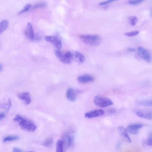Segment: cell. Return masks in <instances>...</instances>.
Here are the masks:
<instances>
[{"instance_id":"obj_36","label":"cell","mask_w":152,"mask_h":152,"mask_svg":"<svg viewBox=\"0 0 152 152\" xmlns=\"http://www.w3.org/2000/svg\"><path fill=\"white\" fill-rule=\"evenodd\" d=\"M28 152H33V151H29Z\"/></svg>"},{"instance_id":"obj_24","label":"cell","mask_w":152,"mask_h":152,"mask_svg":"<svg viewBox=\"0 0 152 152\" xmlns=\"http://www.w3.org/2000/svg\"><path fill=\"white\" fill-rule=\"evenodd\" d=\"M11 101L9 99L8 102L3 105V108L5 109L6 111H9L11 108Z\"/></svg>"},{"instance_id":"obj_16","label":"cell","mask_w":152,"mask_h":152,"mask_svg":"<svg viewBox=\"0 0 152 152\" xmlns=\"http://www.w3.org/2000/svg\"><path fill=\"white\" fill-rule=\"evenodd\" d=\"M74 56L79 63H82L85 61V56L79 52H75L74 54Z\"/></svg>"},{"instance_id":"obj_7","label":"cell","mask_w":152,"mask_h":152,"mask_svg":"<svg viewBox=\"0 0 152 152\" xmlns=\"http://www.w3.org/2000/svg\"><path fill=\"white\" fill-rule=\"evenodd\" d=\"M104 113V111L103 110H96L86 113L85 116L86 118L90 119L103 115Z\"/></svg>"},{"instance_id":"obj_29","label":"cell","mask_w":152,"mask_h":152,"mask_svg":"<svg viewBox=\"0 0 152 152\" xmlns=\"http://www.w3.org/2000/svg\"><path fill=\"white\" fill-rule=\"evenodd\" d=\"M115 1H114V0H109V1H106L101 3L99 4L100 5L103 6V5H106Z\"/></svg>"},{"instance_id":"obj_26","label":"cell","mask_w":152,"mask_h":152,"mask_svg":"<svg viewBox=\"0 0 152 152\" xmlns=\"http://www.w3.org/2000/svg\"><path fill=\"white\" fill-rule=\"evenodd\" d=\"M47 6L46 4L45 3H41L36 4L32 8L37 9L46 7Z\"/></svg>"},{"instance_id":"obj_32","label":"cell","mask_w":152,"mask_h":152,"mask_svg":"<svg viewBox=\"0 0 152 152\" xmlns=\"http://www.w3.org/2000/svg\"><path fill=\"white\" fill-rule=\"evenodd\" d=\"M127 51L130 52H134L136 51V49L134 48H129L127 49Z\"/></svg>"},{"instance_id":"obj_2","label":"cell","mask_w":152,"mask_h":152,"mask_svg":"<svg viewBox=\"0 0 152 152\" xmlns=\"http://www.w3.org/2000/svg\"><path fill=\"white\" fill-rule=\"evenodd\" d=\"M79 38L84 43L90 46H98L101 43V37L98 35L82 34L79 35Z\"/></svg>"},{"instance_id":"obj_3","label":"cell","mask_w":152,"mask_h":152,"mask_svg":"<svg viewBox=\"0 0 152 152\" xmlns=\"http://www.w3.org/2000/svg\"><path fill=\"white\" fill-rule=\"evenodd\" d=\"M93 102L96 105L102 107H108L113 104V102L110 99L100 96L95 97Z\"/></svg>"},{"instance_id":"obj_20","label":"cell","mask_w":152,"mask_h":152,"mask_svg":"<svg viewBox=\"0 0 152 152\" xmlns=\"http://www.w3.org/2000/svg\"><path fill=\"white\" fill-rule=\"evenodd\" d=\"M53 139L49 138L47 139L44 142V145L46 147H50L53 144Z\"/></svg>"},{"instance_id":"obj_31","label":"cell","mask_w":152,"mask_h":152,"mask_svg":"<svg viewBox=\"0 0 152 152\" xmlns=\"http://www.w3.org/2000/svg\"><path fill=\"white\" fill-rule=\"evenodd\" d=\"M5 114L4 113H1V115H0V120H1L3 119L5 117Z\"/></svg>"},{"instance_id":"obj_11","label":"cell","mask_w":152,"mask_h":152,"mask_svg":"<svg viewBox=\"0 0 152 152\" xmlns=\"http://www.w3.org/2000/svg\"><path fill=\"white\" fill-rule=\"evenodd\" d=\"M78 82L82 84H87L93 82L94 79L92 76L89 75H80L78 78Z\"/></svg>"},{"instance_id":"obj_4","label":"cell","mask_w":152,"mask_h":152,"mask_svg":"<svg viewBox=\"0 0 152 152\" xmlns=\"http://www.w3.org/2000/svg\"><path fill=\"white\" fill-rule=\"evenodd\" d=\"M138 51L139 55L143 60L148 63L151 62L152 56L148 51L141 47L138 48Z\"/></svg>"},{"instance_id":"obj_27","label":"cell","mask_w":152,"mask_h":152,"mask_svg":"<svg viewBox=\"0 0 152 152\" xmlns=\"http://www.w3.org/2000/svg\"><path fill=\"white\" fill-rule=\"evenodd\" d=\"M143 1L142 0H138V1H128L129 3L132 5H139Z\"/></svg>"},{"instance_id":"obj_10","label":"cell","mask_w":152,"mask_h":152,"mask_svg":"<svg viewBox=\"0 0 152 152\" xmlns=\"http://www.w3.org/2000/svg\"><path fill=\"white\" fill-rule=\"evenodd\" d=\"M18 97L26 105L29 104L31 100L30 94L27 92H22L18 94Z\"/></svg>"},{"instance_id":"obj_8","label":"cell","mask_w":152,"mask_h":152,"mask_svg":"<svg viewBox=\"0 0 152 152\" xmlns=\"http://www.w3.org/2000/svg\"><path fill=\"white\" fill-rule=\"evenodd\" d=\"M55 53L57 58L61 63L67 64L71 63L72 61L67 59L61 51L59 49L55 50Z\"/></svg>"},{"instance_id":"obj_9","label":"cell","mask_w":152,"mask_h":152,"mask_svg":"<svg viewBox=\"0 0 152 152\" xmlns=\"http://www.w3.org/2000/svg\"><path fill=\"white\" fill-rule=\"evenodd\" d=\"M137 115L140 118L148 120H152V111L151 110H142L137 111Z\"/></svg>"},{"instance_id":"obj_33","label":"cell","mask_w":152,"mask_h":152,"mask_svg":"<svg viewBox=\"0 0 152 152\" xmlns=\"http://www.w3.org/2000/svg\"><path fill=\"white\" fill-rule=\"evenodd\" d=\"M41 38L39 36H34V40L36 41H39L41 40Z\"/></svg>"},{"instance_id":"obj_6","label":"cell","mask_w":152,"mask_h":152,"mask_svg":"<svg viewBox=\"0 0 152 152\" xmlns=\"http://www.w3.org/2000/svg\"><path fill=\"white\" fill-rule=\"evenodd\" d=\"M81 91L72 88L68 89L66 92V97L67 99L70 101L73 102L77 99L78 94Z\"/></svg>"},{"instance_id":"obj_18","label":"cell","mask_w":152,"mask_h":152,"mask_svg":"<svg viewBox=\"0 0 152 152\" xmlns=\"http://www.w3.org/2000/svg\"><path fill=\"white\" fill-rule=\"evenodd\" d=\"M63 141L59 140L57 141L56 147V152H64Z\"/></svg>"},{"instance_id":"obj_28","label":"cell","mask_w":152,"mask_h":152,"mask_svg":"<svg viewBox=\"0 0 152 152\" xmlns=\"http://www.w3.org/2000/svg\"><path fill=\"white\" fill-rule=\"evenodd\" d=\"M146 143L148 146H152V135L146 140Z\"/></svg>"},{"instance_id":"obj_21","label":"cell","mask_w":152,"mask_h":152,"mask_svg":"<svg viewBox=\"0 0 152 152\" xmlns=\"http://www.w3.org/2000/svg\"><path fill=\"white\" fill-rule=\"evenodd\" d=\"M128 20L130 24L133 26L135 25L138 21L137 18L135 16L129 17L128 18Z\"/></svg>"},{"instance_id":"obj_19","label":"cell","mask_w":152,"mask_h":152,"mask_svg":"<svg viewBox=\"0 0 152 152\" xmlns=\"http://www.w3.org/2000/svg\"><path fill=\"white\" fill-rule=\"evenodd\" d=\"M137 103L140 105L145 106H152V100H145L138 101Z\"/></svg>"},{"instance_id":"obj_15","label":"cell","mask_w":152,"mask_h":152,"mask_svg":"<svg viewBox=\"0 0 152 152\" xmlns=\"http://www.w3.org/2000/svg\"><path fill=\"white\" fill-rule=\"evenodd\" d=\"M25 33L29 39L34 40L35 35L32 25L30 23H28L27 24V28Z\"/></svg>"},{"instance_id":"obj_30","label":"cell","mask_w":152,"mask_h":152,"mask_svg":"<svg viewBox=\"0 0 152 152\" xmlns=\"http://www.w3.org/2000/svg\"><path fill=\"white\" fill-rule=\"evenodd\" d=\"M13 152H24L22 150L17 147H15L13 150Z\"/></svg>"},{"instance_id":"obj_14","label":"cell","mask_w":152,"mask_h":152,"mask_svg":"<svg viewBox=\"0 0 152 152\" xmlns=\"http://www.w3.org/2000/svg\"><path fill=\"white\" fill-rule=\"evenodd\" d=\"M118 131L120 135L127 142L130 143L131 140L127 134V129L122 126L118 128Z\"/></svg>"},{"instance_id":"obj_25","label":"cell","mask_w":152,"mask_h":152,"mask_svg":"<svg viewBox=\"0 0 152 152\" xmlns=\"http://www.w3.org/2000/svg\"><path fill=\"white\" fill-rule=\"evenodd\" d=\"M139 32L138 31H132L129 32H126L124 35L126 36L131 37L135 36L139 34Z\"/></svg>"},{"instance_id":"obj_35","label":"cell","mask_w":152,"mask_h":152,"mask_svg":"<svg viewBox=\"0 0 152 152\" xmlns=\"http://www.w3.org/2000/svg\"><path fill=\"white\" fill-rule=\"evenodd\" d=\"M151 16H152V10L151 12Z\"/></svg>"},{"instance_id":"obj_23","label":"cell","mask_w":152,"mask_h":152,"mask_svg":"<svg viewBox=\"0 0 152 152\" xmlns=\"http://www.w3.org/2000/svg\"><path fill=\"white\" fill-rule=\"evenodd\" d=\"M31 7V5L30 4H27L22 10L18 13V14L20 15L24 13L27 12L30 9Z\"/></svg>"},{"instance_id":"obj_22","label":"cell","mask_w":152,"mask_h":152,"mask_svg":"<svg viewBox=\"0 0 152 152\" xmlns=\"http://www.w3.org/2000/svg\"><path fill=\"white\" fill-rule=\"evenodd\" d=\"M18 139V137L16 136H8L5 138L3 141L4 142L13 141L17 140Z\"/></svg>"},{"instance_id":"obj_1","label":"cell","mask_w":152,"mask_h":152,"mask_svg":"<svg viewBox=\"0 0 152 152\" xmlns=\"http://www.w3.org/2000/svg\"><path fill=\"white\" fill-rule=\"evenodd\" d=\"M21 128L28 132H33L35 131L37 127L32 121L20 115H17L14 119Z\"/></svg>"},{"instance_id":"obj_34","label":"cell","mask_w":152,"mask_h":152,"mask_svg":"<svg viewBox=\"0 0 152 152\" xmlns=\"http://www.w3.org/2000/svg\"><path fill=\"white\" fill-rule=\"evenodd\" d=\"M3 69V66L1 64V65H0V70L1 71Z\"/></svg>"},{"instance_id":"obj_13","label":"cell","mask_w":152,"mask_h":152,"mask_svg":"<svg viewBox=\"0 0 152 152\" xmlns=\"http://www.w3.org/2000/svg\"><path fill=\"white\" fill-rule=\"evenodd\" d=\"M143 126V125L141 124H133L129 125L127 129L130 134H137L138 130Z\"/></svg>"},{"instance_id":"obj_12","label":"cell","mask_w":152,"mask_h":152,"mask_svg":"<svg viewBox=\"0 0 152 152\" xmlns=\"http://www.w3.org/2000/svg\"><path fill=\"white\" fill-rule=\"evenodd\" d=\"M62 140L63 142L64 150H66L70 146L73 139L72 137L66 134L63 136Z\"/></svg>"},{"instance_id":"obj_5","label":"cell","mask_w":152,"mask_h":152,"mask_svg":"<svg viewBox=\"0 0 152 152\" xmlns=\"http://www.w3.org/2000/svg\"><path fill=\"white\" fill-rule=\"evenodd\" d=\"M45 39L47 42L54 44L58 49H61L62 47L61 41L59 38L54 36H46Z\"/></svg>"},{"instance_id":"obj_17","label":"cell","mask_w":152,"mask_h":152,"mask_svg":"<svg viewBox=\"0 0 152 152\" xmlns=\"http://www.w3.org/2000/svg\"><path fill=\"white\" fill-rule=\"evenodd\" d=\"M9 23L8 20H4L0 24V33L1 34L8 28Z\"/></svg>"}]
</instances>
